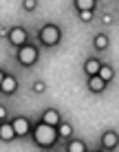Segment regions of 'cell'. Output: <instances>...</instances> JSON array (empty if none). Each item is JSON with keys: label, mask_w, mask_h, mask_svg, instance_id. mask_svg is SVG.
I'll use <instances>...</instances> for the list:
<instances>
[{"label": "cell", "mask_w": 119, "mask_h": 152, "mask_svg": "<svg viewBox=\"0 0 119 152\" xmlns=\"http://www.w3.org/2000/svg\"><path fill=\"white\" fill-rule=\"evenodd\" d=\"M31 139H33V143L38 145L40 150H51V148H55V143L60 141L58 126H51V124H46L44 119H38V121H33Z\"/></svg>", "instance_id": "obj_1"}, {"label": "cell", "mask_w": 119, "mask_h": 152, "mask_svg": "<svg viewBox=\"0 0 119 152\" xmlns=\"http://www.w3.org/2000/svg\"><path fill=\"white\" fill-rule=\"evenodd\" d=\"M62 29H60V24H55V22H46L42 24V27L38 29V42L44 46V49H55V46L62 42Z\"/></svg>", "instance_id": "obj_2"}, {"label": "cell", "mask_w": 119, "mask_h": 152, "mask_svg": "<svg viewBox=\"0 0 119 152\" xmlns=\"http://www.w3.org/2000/svg\"><path fill=\"white\" fill-rule=\"evenodd\" d=\"M40 60V49L35 44H24L20 46V49H15V62H18L20 66H24V69H31V66H35Z\"/></svg>", "instance_id": "obj_3"}, {"label": "cell", "mask_w": 119, "mask_h": 152, "mask_svg": "<svg viewBox=\"0 0 119 152\" xmlns=\"http://www.w3.org/2000/svg\"><path fill=\"white\" fill-rule=\"evenodd\" d=\"M7 42L13 46V49H20V46L29 44V31L22 27V24H15V27L9 29L7 33Z\"/></svg>", "instance_id": "obj_4"}, {"label": "cell", "mask_w": 119, "mask_h": 152, "mask_svg": "<svg viewBox=\"0 0 119 152\" xmlns=\"http://www.w3.org/2000/svg\"><path fill=\"white\" fill-rule=\"evenodd\" d=\"M18 88H20V82H18V77L11 75V73H7V71H0V91H2V95H7V97H13L15 93H18Z\"/></svg>", "instance_id": "obj_5"}, {"label": "cell", "mask_w": 119, "mask_h": 152, "mask_svg": "<svg viewBox=\"0 0 119 152\" xmlns=\"http://www.w3.org/2000/svg\"><path fill=\"white\" fill-rule=\"evenodd\" d=\"M11 124H13V128H15V134H18V139H27V137H31L33 121H31L29 117H24V115H15V117H11Z\"/></svg>", "instance_id": "obj_6"}, {"label": "cell", "mask_w": 119, "mask_h": 152, "mask_svg": "<svg viewBox=\"0 0 119 152\" xmlns=\"http://www.w3.org/2000/svg\"><path fill=\"white\" fill-rule=\"evenodd\" d=\"M99 148L106 150V152H112V150L119 148V132H117V130L108 128V130L101 132V137H99Z\"/></svg>", "instance_id": "obj_7"}, {"label": "cell", "mask_w": 119, "mask_h": 152, "mask_svg": "<svg viewBox=\"0 0 119 152\" xmlns=\"http://www.w3.org/2000/svg\"><path fill=\"white\" fill-rule=\"evenodd\" d=\"M101 64H104V62H101L99 57L91 55V57H86V60H84V66H82V71H84V75H86V77L99 75V69H101Z\"/></svg>", "instance_id": "obj_8"}, {"label": "cell", "mask_w": 119, "mask_h": 152, "mask_svg": "<svg viewBox=\"0 0 119 152\" xmlns=\"http://www.w3.org/2000/svg\"><path fill=\"white\" fill-rule=\"evenodd\" d=\"M108 82H104L99 75H93V77H86V88L93 93V95H101V93L106 91Z\"/></svg>", "instance_id": "obj_9"}, {"label": "cell", "mask_w": 119, "mask_h": 152, "mask_svg": "<svg viewBox=\"0 0 119 152\" xmlns=\"http://www.w3.org/2000/svg\"><path fill=\"white\" fill-rule=\"evenodd\" d=\"M18 139V134H15V128L11 124V119H7V121H0V141L2 143H9V141Z\"/></svg>", "instance_id": "obj_10"}, {"label": "cell", "mask_w": 119, "mask_h": 152, "mask_svg": "<svg viewBox=\"0 0 119 152\" xmlns=\"http://www.w3.org/2000/svg\"><path fill=\"white\" fill-rule=\"evenodd\" d=\"M40 119H44L46 124H51V126H60L62 124V113L58 110V108H44L42 115H40Z\"/></svg>", "instance_id": "obj_11"}, {"label": "cell", "mask_w": 119, "mask_h": 152, "mask_svg": "<svg viewBox=\"0 0 119 152\" xmlns=\"http://www.w3.org/2000/svg\"><path fill=\"white\" fill-rule=\"evenodd\" d=\"M108 46H110V38H108L106 33H95V35H93V49H95L97 53L106 51Z\"/></svg>", "instance_id": "obj_12"}, {"label": "cell", "mask_w": 119, "mask_h": 152, "mask_svg": "<svg viewBox=\"0 0 119 152\" xmlns=\"http://www.w3.org/2000/svg\"><path fill=\"white\" fill-rule=\"evenodd\" d=\"M66 152H86L88 150V145H86V141H82V139H75V137H71L69 141H66Z\"/></svg>", "instance_id": "obj_13"}, {"label": "cell", "mask_w": 119, "mask_h": 152, "mask_svg": "<svg viewBox=\"0 0 119 152\" xmlns=\"http://www.w3.org/2000/svg\"><path fill=\"white\" fill-rule=\"evenodd\" d=\"M75 11H95L97 9V0H73Z\"/></svg>", "instance_id": "obj_14"}, {"label": "cell", "mask_w": 119, "mask_h": 152, "mask_svg": "<svg viewBox=\"0 0 119 152\" xmlns=\"http://www.w3.org/2000/svg\"><path fill=\"white\" fill-rule=\"evenodd\" d=\"M58 132H60V139L62 141H69L71 137H73V124H69V121H62L60 126H58Z\"/></svg>", "instance_id": "obj_15"}, {"label": "cell", "mask_w": 119, "mask_h": 152, "mask_svg": "<svg viewBox=\"0 0 119 152\" xmlns=\"http://www.w3.org/2000/svg\"><path fill=\"white\" fill-rule=\"evenodd\" d=\"M99 77H101L104 82L110 84L112 80H115V69H112L110 64H106V62H104V64H101V69H99Z\"/></svg>", "instance_id": "obj_16"}, {"label": "cell", "mask_w": 119, "mask_h": 152, "mask_svg": "<svg viewBox=\"0 0 119 152\" xmlns=\"http://www.w3.org/2000/svg\"><path fill=\"white\" fill-rule=\"evenodd\" d=\"M31 91H33L35 95H44V93H46V84L42 80H35L33 84H31Z\"/></svg>", "instance_id": "obj_17"}, {"label": "cell", "mask_w": 119, "mask_h": 152, "mask_svg": "<svg viewBox=\"0 0 119 152\" xmlns=\"http://www.w3.org/2000/svg\"><path fill=\"white\" fill-rule=\"evenodd\" d=\"M77 18H80V22L91 24L93 18H95V11H77Z\"/></svg>", "instance_id": "obj_18"}, {"label": "cell", "mask_w": 119, "mask_h": 152, "mask_svg": "<svg viewBox=\"0 0 119 152\" xmlns=\"http://www.w3.org/2000/svg\"><path fill=\"white\" fill-rule=\"evenodd\" d=\"M35 9H38V0H22V11L33 13Z\"/></svg>", "instance_id": "obj_19"}, {"label": "cell", "mask_w": 119, "mask_h": 152, "mask_svg": "<svg viewBox=\"0 0 119 152\" xmlns=\"http://www.w3.org/2000/svg\"><path fill=\"white\" fill-rule=\"evenodd\" d=\"M99 20H101V24H104V27H110V24L115 22V15L108 13V11H104V13L99 15Z\"/></svg>", "instance_id": "obj_20"}, {"label": "cell", "mask_w": 119, "mask_h": 152, "mask_svg": "<svg viewBox=\"0 0 119 152\" xmlns=\"http://www.w3.org/2000/svg\"><path fill=\"white\" fill-rule=\"evenodd\" d=\"M9 119V110H7V106H0V121H7Z\"/></svg>", "instance_id": "obj_21"}, {"label": "cell", "mask_w": 119, "mask_h": 152, "mask_svg": "<svg viewBox=\"0 0 119 152\" xmlns=\"http://www.w3.org/2000/svg\"><path fill=\"white\" fill-rule=\"evenodd\" d=\"M117 18H119V15H117Z\"/></svg>", "instance_id": "obj_22"}]
</instances>
